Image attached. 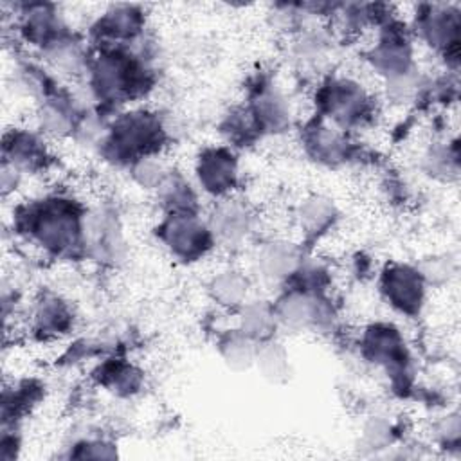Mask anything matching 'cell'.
<instances>
[{"label":"cell","mask_w":461,"mask_h":461,"mask_svg":"<svg viewBox=\"0 0 461 461\" xmlns=\"http://www.w3.org/2000/svg\"><path fill=\"white\" fill-rule=\"evenodd\" d=\"M31 236L50 250H65L76 240V220L67 205L59 200L43 203L36 216L29 220Z\"/></svg>","instance_id":"6da1fadb"},{"label":"cell","mask_w":461,"mask_h":461,"mask_svg":"<svg viewBox=\"0 0 461 461\" xmlns=\"http://www.w3.org/2000/svg\"><path fill=\"white\" fill-rule=\"evenodd\" d=\"M198 175H200V184L203 185V189H207L214 194H221V193L229 191L230 185L234 184V176H236L232 157L229 153H225L223 149L207 151L200 158Z\"/></svg>","instance_id":"7a4b0ae2"},{"label":"cell","mask_w":461,"mask_h":461,"mask_svg":"<svg viewBox=\"0 0 461 461\" xmlns=\"http://www.w3.org/2000/svg\"><path fill=\"white\" fill-rule=\"evenodd\" d=\"M166 241L175 254L187 258L203 250L207 236L205 229L191 216H175L166 227Z\"/></svg>","instance_id":"3957f363"},{"label":"cell","mask_w":461,"mask_h":461,"mask_svg":"<svg viewBox=\"0 0 461 461\" xmlns=\"http://www.w3.org/2000/svg\"><path fill=\"white\" fill-rule=\"evenodd\" d=\"M158 126L146 115H128L119 121L115 144L121 151H142L155 140Z\"/></svg>","instance_id":"277c9868"},{"label":"cell","mask_w":461,"mask_h":461,"mask_svg":"<svg viewBox=\"0 0 461 461\" xmlns=\"http://www.w3.org/2000/svg\"><path fill=\"white\" fill-rule=\"evenodd\" d=\"M384 290L391 304L400 310H411L420 303V279L405 267H394L387 272Z\"/></svg>","instance_id":"5b68a950"},{"label":"cell","mask_w":461,"mask_h":461,"mask_svg":"<svg viewBox=\"0 0 461 461\" xmlns=\"http://www.w3.org/2000/svg\"><path fill=\"white\" fill-rule=\"evenodd\" d=\"M36 322L40 330H47V333H52L67 324V313L56 301H47L40 304L36 312Z\"/></svg>","instance_id":"8992f818"},{"label":"cell","mask_w":461,"mask_h":461,"mask_svg":"<svg viewBox=\"0 0 461 461\" xmlns=\"http://www.w3.org/2000/svg\"><path fill=\"white\" fill-rule=\"evenodd\" d=\"M225 274L227 276H220L214 281V294L218 295V299L223 301V304H236V301L241 299L245 292V283L238 276H234V272Z\"/></svg>","instance_id":"52a82bcc"},{"label":"cell","mask_w":461,"mask_h":461,"mask_svg":"<svg viewBox=\"0 0 461 461\" xmlns=\"http://www.w3.org/2000/svg\"><path fill=\"white\" fill-rule=\"evenodd\" d=\"M319 216L315 218V216H301V220L308 225V227H315V225H322L324 221H326V214H330V207H326L324 203H321V207H319ZM304 214H315V211H313V207H312V203L306 207V211H304Z\"/></svg>","instance_id":"ba28073f"}]
</instances>
